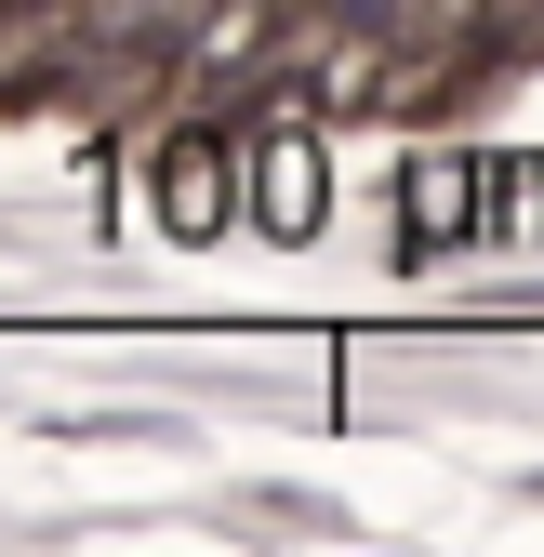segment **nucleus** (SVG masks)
Returning <instances> with one entry per match:
<instances>
[{
    "instance_id": "20e7f679",
    "label": "nucleus",
    "mask_w": 544,
    "mask_h": 557,
    "mask_svg": "<svg viewBox=\"0 0 544 557\" xmlns=\"http://www.w3.org/2000/svg\"><path fill=\"white\" fill-rule=\"evenodd\" d=\"M531 213H544V186H531L518 160H492V173H479V226H492V239H531Z\"/></svg>"
},
{
    "instance_id": "f257e3e1",
    "label": "nucleus",
    "mask_w": 544,
    "mask_h": 557,
    "mask_svg": "<svg viewBox=\"0 0 544 557\" xmlns=\"http://www.w3.org/2000/svg\"><path fill=\"white\" fill-rule=\"evenodd\" d=\"M239 160H252V147H226V133H199V120L160 133V173H147L160 226H173V239H213V226L239 213Z\"/></svg>"
},
{
    "instance_id": "f03ea898",
    "label": "nucleus",
    "mask_w": 544,
    "mask_h": 557,
    "mask_svg": "<svg viewBox=\"0 0 544 557\" xmlns=\"http://www.w3.org/2000/svg\"><path fill=\"white\" fill-rule=\"evenodd\" d=\"M252 213L280 226V239H306L319 213H332V160H319V133H252Z\"/></svg>"
},
{
    "instance_id": "7ed1b4c3",
    "label": "nucleus",
    "mask_w": 544,
    "mask_h": 557,
    "mask_svg": "<svg viewBox=\"0 0 544 557\" xmlns=\"http://www.w3.org/2000/svg\"><path fill=\"white\" fill-rule=\"evenodd\" d=\"M398 239H412V265L425 252H465V239H479V173H465V160H412V186H398Z\"/></svg>"
}]
</instances>
